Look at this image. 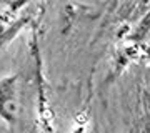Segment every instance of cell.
<instances>
[{"label":"cell","instance_id":"1","mask_svg":"<svg viewBox=\"0 0 150 133\" xmlns=\"http://www.w3.org/2000/svg\"><path fill=\"white\" fill-rule=\"evenodd\" d=\"M22 106V88L18 77L12 75L0 78V118L12 127H17L20 122Z\"/></svg>","mask_w":150,"mask_h":133}]
</instances>
